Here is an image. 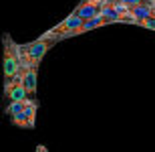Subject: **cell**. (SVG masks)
<instances>
[{
	"mask_svg": "<svg viewBox=\"0 0 155 152\" xmlns=\"http://www.w3.org/2000/svg\"><path fill=\"white\" fill-rule=\"evenodd\" d=\"M151 2H153V4H155V0H151Z\"/></svg>",
	"mask_w": 155,
	"mask_h": 152,
	"instance_id": "obj_9",
	"label": "cell"
},
{
	"mask_svg": "<svg viewBox=\"0 0 155 152\" xmlns=\"http://www.w3.org/2000/svg\"><path fill=\"white\" fill-rule=\"evenodd\" d=\"M52 47H54V43L48 41V39H42V37H38V39L32 41V43H22V45H20V61L30 63V65H40L42 57H45Z\"/></svg>",
	"mask_w": 155,
	"mask_h": 152,
	"instance_id": "obj_2",
	"label": "cell"
},
{
	"mask_svg": "<svg viewBox=\"0 0 155 152\" xmlns=\"http://www.w3.org/2000/svg\"><path fill=\"white\" fill-rule=\"evenodd\" d=\"M4 43V53H2V71H4V81L16 77L18 73V65H20V45L14 43L10 35L2 37Z\"/></svg>",
	"mask_w": 155,
	"mask_h": 152,
	"instance_id": "obj_1",
	"label": "cell"
},
{
	"mask_svg": "<svg viewBox=\"0 0 155 152\" xmlns=\"http://www.w3.org/2000/svg\"><path fill=\"white\" fill-rule=\"evenodd\" d=\"M30 100L32 97H26V100L22 101H10V104L6 105L4 114L6 116H10V122L12 126H16V128H22V130H30L28 126V120H26V105L30 104Z\"/></svg>",
	"mask_w": 155,
	"mask_h": 152,
	"instance_id": "obj_4",
	"label": "cell"
},
{
	"mask_svg": "<svg viewBox=\"0 0 155 152\" xmlns=\"http://www.w3.org/2000/svg\"><path fill=\"white\" fill-rule=\"evenodd\" d=\"M4 97L10 101H22L28 97V94H26V89L22 85V79L18 75L8 79V81H4Z\"/></svg>",
	"mask_w": 155,
	"mask_h": 152,
	"instance_id": "obj_6",
	"label": "cell"
},
{
	"mask_svg": "<svg viewBox=\"0 0 155 152\" xmlns=\"http://www.w3.org/2000/svg\"><path fill=\"white\" fill-rule=\"evenodd\" d=\"M103 8H105V0H83L81 4H77V8L73 12H77L83 20H87V18H91V16L101 14Z\"/></svg>",
	"mask_w": 155,
	"mask_h": 152,
	"instance_id": "obj_7",
	"label": "cell"
},
{
	"mask_svg": "<svg viewBox=\"0 0 155 152\" xmlns=\"http://www.w3.org/2000/svg\"><path fill=\"white\" fill-rule=\"evenodd\" d=\"M16 75L22 79V85L26 89L28 97H35L36 95V83H38V65H30V63L20 61Z\"/></svg>",
	"mask_w": 155,
	"mask_h": 152,
	"instance_id": "obj_5",
	"label": "cell"
},
{
	"mask_svg": "<svg viewBox=\"0 0 155 152\" xmlns=\"http://www.w3.org/2000/svg\"><path fill=\"white\" fill-rule=\"evenodd\" d=\"M36 152H48V150H46L45 146H36Z\"/></svg>",
	"mask_w": 155,
	"mask_h": 152,
	"instance_id": "obj_8",
	"label": "cell"
},
{
	"mask_svg": "<svg viewBox=\"0 0 155 152\" xmlns=\"http://www.w3.org/2000/svg\"><path fill=\"white\" fill-rule=\"evenodd\" d=\"M81 24H83V18H81L77 12H71L63 23H58L57 27L48 29L45 35H40V37H42V39H48V41H52L54 45H57V43L64 41V39H71V33H73L75 29H79Z\"/></svg>",
	"mask_w": 155,
	"mask_h": 152,
	"instance_id": "obj_3",
	"label": "cell"
}]
</instances>
